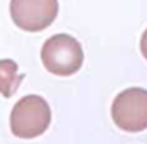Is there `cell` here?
Returning <instances> with one entry per match:
<instances>
[{
  "instance_id": "6da1fadb",
  "label": "cell",
  "mask_w": 147,
  "mask_h": 144,
  "mask_svg": "<svg viewBox=\"0 0 147 144\" xmlns=\"http://www.w3.org/2000/svg\"><path fill=\"white\" fill-rule=\"evenodd\" d=\"M51 119V106L43 97L26 95L11 109V133L19 139H35L49 128Z\"/></svg>"
},
{
  "instance_id": "7a4b0ae2",
  "label": "cell",
  "mask_w": 147,
  "mask_h": 144,
  "mask_svg": "<svg viewBox=\"0 0 147 144\" xmlns=\"http://www.w3.org/2000/svg\"><path fill=\"white\" fill-rule=\"evenodd\" d=\"M41 62L46 70L55 76H71L82 67V46L68 33L52 35L41 48Z\"/></svg>"
},
{
  "instance_id": "3957f363",
  "label": "cell",
  "mask_w": 147,
  "mask_h": 144,
  "mask_svg": "<svg viewBox=\"0 0 147 144\" xmlns=\"http://www.w3.org/2000/svg\"><path fill=\"white\" fill-rule=\"evenodd\" d=\"M111 117L123 131H144L147 128V90L142 87H128L117 93L111 106Z\"/></svg>"
},
{
  "instance_id": "277c9868",
  "label": "cell",
  "mask_w": 147,
  "mask_h": 144,
  "mask_svg": "<svg viewBox=\"0 0 147 144\" xmlns=\"http://www.w3.org/2000/svg\"><path fill=\"white\" fill-rule=\"evenodd\" d=\"M57 0H11L10 14L13 22L26 32H41L55 21Z\"/></svg>"
},
{
  "instance_id": "5b68a950",
  "label": "cell",
  "mask_w": 147,
  "mask_h": 144,
  "mask_svg": "<svg viewBox=\"0 0 147 144\" xmlns=\"http://www.w3.org/2000/svg\"><path fill=\"white\" fill-rule=\"evenodd\" d=\"M24 74H19V67L11 59H0V93L5 98H10L16 93Z\"/></svg>"
},
{
  "instance_id": "8992f818",
  "label": "cell",
  "mask_w": 147,
  "mask_h": 144,
  "mask_svg": "<svg viewBox=\"0 0 147 144\" xmlns=\"http://www.w3.org/2000/svg\"><path fill=\"white\" fill-rule=\"evenodd\" d=\"M141 52H142L144 59L147 60V29L142 33V37H141Z\"/></svg>"
}]
</instances>
